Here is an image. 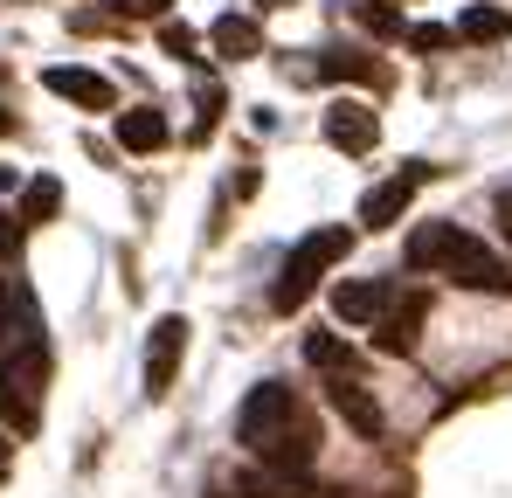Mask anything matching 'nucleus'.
<instances>
[{
    "label": "nucleus",
    "instance_id": "f257e3e1",
    "mask_svg": "<svg viewBox=\"0 0 512 498\" xmlns=\"http://www.w3.org/2000/svg\"><path fill=\"white\" fill-rule=\"evenodd\" d=\"M346 249H353V236H346V229H312L305 243L284 256V270H277V284H270V305H277V312H298V305L312 298V284L340 263Z\"/></svg>",
    "mask_w": 512,
    "mask_h": 498
},
{
    "label": "nucleus",
    "instance_id": "f03ea898",
    "mask_svg": "<svg viewBox=\"0 0 512 498\" xmlns=\"http://www.w3.org/2000/svg\"><path fill=\"white\" fill-rule=\"evenodd\" d=\"M298 422V402H291V388L284 381H263V388H250L243 395V409H236V436L250 443L256 457H270L277 443H284V429Z\"/></svg>",
    "mask_w": 512,
    "mask_h": 498
},
{
    "label": "nucleus",
    "instance_id": "7ed1b4c3",
    "mask_svg": "<svg viewBox=\"0 0 512 498\" xmlns=\"http://www.w3.org/2000/svg\"><path fill=\"white\" fill-rule=\"evenodd\" d=\"M443 270L464 284V291H485V298H512V263H499L492 249L478 243V236H450V249H443Z\"/></svg>",
    "mask_w": 512,
    "mask_h": 498
},
{
    "label": "nucleus",
    "instance_id": "20e7f679",
    "mask_svg": "<svg viewBox=\"0 0 512 498\" xmlns=\"http://www.w3.org/2000/svg\"><path fill=\"white\" fill-rule=\"evenodd\" d=\"M423 180H429V166H423V160H409L402 173H395V180H381V187H367V201H360V222H367V229H388V222H402Z\"/></svg>",
    "mask_w": 512,
    "mask_h": 498
},
{
    "label": "nucleus",
    "instance_id": "39448f33",
    "mask_svg": "<svg viewBox=\"0 0 512 498\" xmlns=\"http://www.w3.org/2000/svg\"><path fill=\"white\" fill-rule=\"evenodd\" d=\"M180 353H187V319L167 312V319L153 326V339H146V395H167V388H173Z\"/></svg>",
    "mask_w": 512,
    "mask_h": 498
},
{
    "label": "nucleus",
    "instance_id": "423d86ee",
    "mask_svg": "<svg viewBox=\"0 0 512 498\" xmlns=\"http://www.w3.org/2000/svg\"><path fill=\"white\" fill-rule=\"evenodd\" d=\"M395 305V284L381 277H353V284H333V312L346 326H381V312Z\"/></svg>",
    "mask_w": 512,
    "mask_h": 498
},
{
    "label": "nucleus",
    "instance_id": "0eeeda50",
    "mask_svg": "<svg viewBox=\"0 0 512 498\" xmlns=\"http://www.w3.org/2000/svg\"><path fill=\"white\" fill-rule=\"evenodd\" d=\"M326 139H333L340 153H374V139H381V118H374L360 97H340V104L326 111Z\"/></svg>",
    "mask_w": 512,
    "mask_h": 498
},
{
    "label": "nucleus",
    "instance_id": "6e6552de",
    "mask_svg": "<svg viewBox=\"0 0 512 498\" xmlns=\"http://www.w3.org/2000/svg\"><path fill=\"white\" fill-rule=\"evenodd\" d=\"M429 319V298L423 291H409V298H395L388 312H381V326H374V346L381 353H416V332Z\"/></svg>",
    "mask_w": 512,
    "mask_h": 498
},
{
    "label": "nucleus",
    "instance_id": "1a4fd4ad",
    "mask_svg": "<svg viewBox=\"0 0 512 498\" xmlns=\"http://www.w3.org/2000/svg\"><path fill=\"white\" fill-rule=\"evenodd\" d=\"M42 83H49L56 97L84 104V111H111V104H118V90H111V77H97V70H84V63H56V70H49Z\"/></svg>",
    "mask_w": 512,
    "mask_h": 498
},
{
    "label": "nucleus",
    "instance_id": "9d476101",
    "mask_svg": "<svg viewBox=\"0 0 512 498\" xmlns=\"http://www.w3.org/2000/svg\"><path fill=\"white\" fill-rule=\"evenodd\" d=\"M35 339V298L21 277H0V346H28Z\"/></svg>",
    "mask_w": 512,
    "mask_h": 498
},
{
    "label": "nucleus",
    "instance_id": "9b49d317",
    "mask_svg": "<svg viewBox=\"0 0 512 498\" xmlns=\"http://www.w3.org/2000/svg\"><path fill=\"white\" fill-rule=\"evenodd\" d=\"M173 132H167V111H153V104H139V111H118V146L125 153H160Z\"/></svg>",
    "mask_w": 512,
    "mask_h": 498
},
{
    "label": "nucleus",
    "instance_id": "f8f14e48",
    "mask_svg": "<svg viewBox=\"0 0 512 498\" xmlns=\"http://www.w3.org/2000/svg\"><path fill=\"white\" fill-rule=\"evenodd\" d=\"M208 42H215V56H229V63H250V56H263V28H256L250 14H222V21L208 28Z\"/></svg>",
    "mask_w": 512,
    "mask_h": 498
},
{
    "label": "nucleus",
    "instance_id": "ddd939ff",
    "mask_svg": "<svg viewBox=\"0 0 512 498\" xmlns=\"http://www.w3.org/2000/svg\"><path fill=\"white\" fill-rule=\"evenodd\" d=\"M333 409L360 429V436H381V409H374V395L360 388V381H346V374H333Z\"/></svg>",
    "mask_w": 512,
    "mask_h": 498
},
{
    "label": "nucleus",
    "instance_id": "4468645a",
    "mask_svg": "<svg viewBox=\"0 0 512 498\" xmlns=\"http://www.w3.org/2000/svg\"><path fill=\"white\" fill-rule=\"evenodd\" d=\"M450 236H457V222H423V229L409 236V249H402V263H409V270H436L443 249H450Z\"/></svg>",
    "mask_w": 512,
    "mask_h": 498
},
{
    "label": "nucleus",
    "instance_id": "2eb2a0df",
    "mask_svg": "<svg viewBox=\"0 0 512 498\" xmlns=\"http://www.w3.org/2000/svg\"><path fill=\"white\" fill-rule=\"evenodd\" d=\"M457 35H464V42H506V35H512V14H506V7H492V0H478V7H464Z\"/></svg>",
    "mask_w": 512,
    "mask_h": 498
},
{
    "label": "nucleus",
    "instance_id": "dca6fc26",
    "mask_svg": "<svg viewBox=\"0 0 512 498\" xmlns=\"http://www.w3.org/2000/svg\"><path fill=\"white\" fill-rule=\"evenodd\" d=\"M56 208H63V180H49V173H42V180H28V187H21V222H28V229L56 222Z\"/></svg>",
    "mask_w": 512,
    "mask_h": 498
},
{
    "label": "nucleus",
    "instance_id": "f3484780",
    "mask_svg": "<svg viewBox=\"0 0 512 498\" xmlns=\"http://www.w3.org/2000/svg\"><path fill=\"white\" fill-rule=\"evenodd\" d=\"M353 14H360V28L367 35H381V42H402L409 28H402V14L388 7V0H353Z\"/></svg>",
    "mask_w": 512,
    "mask_h": 498
},
{
    "label": "nucleus",
    "instance_id": "a211bd4d",
    "mask_svg": "<svg viewBox=\"0 0 512 498\" xmlns=\"http://www.w3.org/2000/svg\"><path fill=\"white\" fill-rule=\"evenodd\" d=\"M270 464H277V471H312V429H305V422H291V429H284V443L270 450Z\"/></svg>",
    "mask_w": 512,
    "mask_h": 498
},
{
    "label": "nucleus",
    "instance_id": "6ab92c4d",
    "mask_svg": "<svg viewBox=\"0 0 512 498\" xmlns=\"http://www.w3.org/2000/svg\"><path fill=\"white\" fill-rule=\"evenodd\" d=\"M305 360H312V367H326V374H346V367H353L340 332H305Z\"/></svg>",
    "mask_w": 512,
    "mask_h": 498
},
{
    "label": "nucleus",
    "instance_id": "aec40b11",
    "mask_svg": "<svg viewBox=\"0 0 512 498\" xmlns=\"http://www.w3.org/2000/svg\"><path fill=\"white\" fill-rule=\"evenodd\" d=\"M319 77H353V83H374L381 77V63H367V56H326V63H319Z\"/></svg>",
    "mask_w": 512,
    "mask_h": 498
},
{
    "label": "nucleus",
    "instance_id": "412c9836",
    "mask_svg": "<svg viewBox=\"0 0 512 498\" xmlns=\"http://www.w3.org/2000/svg\"><path fill=\"white\" fill-rule=\"evenodd\" d=\"M167 7H173V0H111L118 21H167Z\"/></svg>",
    "mask_w": 512,
    "mask_h": 498
},
{
    "label": "nucleus",
    "instance_id": "4be33fe9",
    "mask_svg": "<svg viewBox=\"0 0 512 498\" xmlns=\"http://www.w3.org/2000/svg\"><path fill=\"white\" fill-rule=\"evenodd\" d=\"M402 42H409V49H450V42H457V28H436V21H423V28H409V35H402Z\"/></svg>",
    "mask_w": 512,
    "mask_h": 498
},
{
    "label": "nucleus",
    "instance_id": "5701e85b",
    "mask_svg": "<svg viewBox=\"0 0 512 498\" xmlns=\"http://www.w3.org/2000/svg\"><path fill=\"white\" fill-rule=\"evenodd\" d=\"M160 49H167V56H187V63H194V28H180V21H160Z\"/></svg>",
    "mask_w": 512,
    "mask_h": 498
},
{
    "label": "nucleus",
    "instance_id": "b1692460",
    "mask_svg": "<svg viewBox=\"0 0 512 498\" xmlns=\"http://www.w3.org/2000/svg\"><path fill=\"white\" fill-rule=\"evenodd\" d=\"M284 485H270V478H236V485H222V498H277Z\"/></svg>",
    "mask_w": 512,
    "mask_h": 498
},
{
    "label": "nucleus",
    "instance_id": "393cba45",
    "mask_svg": "<svg viewBox=\"0 0 512 498\" xmlns=\"http://www.w3.org/2000/svg\"><path fill=\"white\" fill-rule=\"evenodd\" d=\"M7 249H14V229H7V215H0V256H7Z\"/></svg>",
    "mask_w": 512,
    "mask_h": 498
},
{
    "label": "nucleus",
    "instance_id": "a878e982",
    "mask_svg": "<svg viewBox=\"0 0 512 498\" xmlns=\"http://www.w3.org/2000/svg\"><path fill=\"white\" fill-rule=\"evenodd\" d=\"M7 457H14V443H7V436H0V471H7Z\"/></svg>",
    "mask_w": 512,
    "mask_h": 498
},
{
    "label": "nucleus",
    "instance_id": "bb28decb",
    "mask_svg": "<svg viewBox=\"0 0 512 498\" xmlns=\"http://www.w3.org/2000/svg\"><path fill=\"white\" fill-rule=\"evenodd\" d=\"M256 7H298V0H256Z\"/></svg>",
    "mask_w": 512,
    "mask_h": 498
},
{
    "label": "nucleus",
    "instance_id": "cd10ccee",
    "mask_svg": "<svg viewBox=\"0 0 512 498\" xmlns=\"http://www.w3.org/2000/svg\"><path fill=\"white\" fill-rule=\"evenodd\" d=\"M7 132H14V118H7V111H0V139H7Z\"/></svg>",
    "mask_w": 512,
    "mask_h": 498
},
{
    "label": "nucleus",
    "instance_id": "c85d7f7f",
    "mask_svg": "<svg viewBox=\"0 0 512 498\" xmlns=\"http://www.w3.org/2000/svg\"><path fill=\"white\" fill-rule=\"evenodd\" d=\"M499 208H506V222H512V194H506V201H499Z\"/></svg>",
    "mask_w": 512,
    "mask_h": 498
},
{
    "label": "nucleus",
    "instance_id": "c756f323",
    "mask_svg": "<svg viewBox=\"0 0 512 498\" xmlns=\"http://www.w3.org/2000/svg\"><path fill=\"white\" fill-rule=\"evenodd\" d=\"M0 77H7V63H0Z\"/></svg>",
    "mask_w": 512,
    "mask_h": 498
},
{
    "label": "nucleus",
    "instance_id": "7c9ffc66",
    "mask_svg": "<svg viewBox=\"0 0 512 498\" xmlns=\"http://www.w3.org/2000/svg\"><path fill=\"white\" fill-rule=\"evenodd\" d=\"M506 229H512V222H506Z\"/></svg>",
    "mask_w": 512,
    "mask_h": 498
}]
</instances>
